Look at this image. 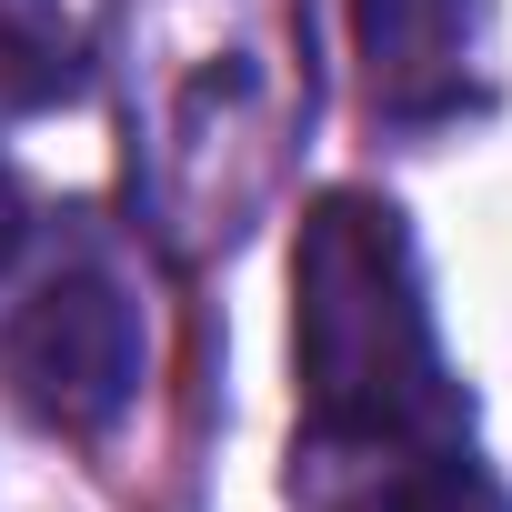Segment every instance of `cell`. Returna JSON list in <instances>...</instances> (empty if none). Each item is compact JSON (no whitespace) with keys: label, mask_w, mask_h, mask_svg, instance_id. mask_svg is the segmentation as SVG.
I'll list each match as a JSON object with an SVG mask.
<instances>
[{"label":"cell","mask_w":512,"mask_h":512,"mask_svg":"<svg viewBox=\"0 0 512 512\" xmlns=\"http://www.w3.org/2000/svg\"><path fill=\"white\" fill-rule=\"evenodd\" d=\"M292 382L322 442L472 432V402L432 332V282L412 221L382 191H322L292 251Z\"/></svg>","instance_id":"1"},{"label":"cell","mask_w":512,"mask_h":512,"mask_svg":"<svg viewBox=\"0 0 512 512\" xmlns=\"http://www.w3.org/2000/svg\"><path fill=\"white\" fill-rule=\"evenodd\" d=\"M292 492L312 512H512V492L472 452V432H412V442L292 432Z\"/></svg>","instance_id":"3"},{"label":"cell","mask_w":512,"mask_h":512,"mask_svg":"<svg viewBox=\"0 0 512 512\" xmlns=\"http://www.w3.org/2000/svg\"><path fill=\"white\" fill-rule=\"evenodd\" d=\"M352 51H362L372 111L402 131H432L472 101L482 0H352Z\"/></svg>","instance_id":"4"},{"label":"cell","mask_w":512,"mask_h":512,"mask_svg":"<svg viewBox=\"0 0 512 512\" xmlns=\"http://www.w3.org/2000/svg\"><path fill=\"white\" fill-rule=\"evenodd\" d=\"M31 241V191H21V171L0 161V272H11V251Z\"/></svg>","instance_id":"5"},{"label":"cell","mask_w":512,"mask_h":512,"mask_svg":"<svg viewBox=\"0 0 512 512\" xmlns=\"http://www.w3.org/2000/svg\"><path fill=\"white\" fill-rule=\"evenodd\" d=\"M141 352H151L141 342V302L101 262H61L21 302L11 342H0V372H11V392H21L31 422H51V432H111L131 412V392H141Z\"/></svg>","instance_id":"2"}]
</instances>
